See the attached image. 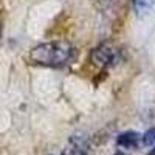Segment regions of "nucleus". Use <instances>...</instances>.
Listing matches in <instances>:
<instances>
[{"mask_svg":"<svg viewBox=\"0 0 155 155\" xmlns=\"http://www.w3.org/2000/svg\"><path fill=\"white\" fill-rule=\"evenodd\" d=\"M121 61V50L112 44H101L92 51V62L101 68H109Z\"/></svg>","mask_w":155,"mask_h":155,"instance_id":"nucleus-2","label":"nucleus"},{"mask_svg":"<svg viewBox=\"0 0 155 155\" xmlns=\"http://www.w3.org/2000/svg\"><path fill=\"white\" fill-rule=\"evenodd\" d=\"M141 144L143 146L155 144V127H152V129H149L147 132H144V135L141 137Z\"/></svg>","mask_w":155,"mask_h":155,"instance_id":"nucleus-5","label":"nucleus"},{"mask_svg":"<svg viewBox=\"0 0 155 155\" xmlns=\"http://www.w3.org/2000/svg\"><path fill=\"white\" fill-rule=\"evenodd\" d=\"M115 155H126V153H124V152H116Z\"/></svg>","mask_w":155,"mask_h":155,"instance_id":"nucleus-7","label":"nucleus"},{"mask_svg":"<svg viewBox=\"0 0 155 155\" xmlns=\"http://www.w3.org/2000/svg\"><path fill=\"white\" fill-rule=\"evenodd\" d=\"M116 144L124 149H137L141 144V135L137 132H132V130L124 132L116 138Z\"/></svg>","mask_w":155,"mask_h":155,"instance_id":"nucleus-3","label":"nucleus"},{"mask_svg":"<svg viewBox=\"0 0 155 155\" xmlns=\"http://www.w3.org/2000/svg\"><path fill=\"white\" fill-rule=\"evenodd\" d=\"M30 59L37 65L59 68L74 59V48L67 42H47L34 47L30 51Z\"/></svg>","mask_w":155,"mask_h":155,"instance_id":"nucleus-1","label":"nucleus"},{"mask_svg":"<svg viewBox=\"0 0 155 155\" xmlns=\"http://www.w3.org/2000/svg\"><path fill=\"white\" fill-rule=\"evenodd\" d=\"M153 6V0H135V9L138 14H146Z\"/></svg>","mask_w":155,"mask_h":155,"instance_id":"nucleus-4","label":"nucleus"},{"mask_svg":"<svg viewBox=\"0 0 155 155\" xmlns=\"http://www.w3.org/2000/svg\"><path fill=\"white\" fill-rule=\"evenodd\" d=\"M147 155H155V147H153V149H152V150H150V152H149Z\"/></svg>","mask_w":155,"mask_h":155,"instance_id":"nucleus-6","label":"nucleus"}]
</instances>
